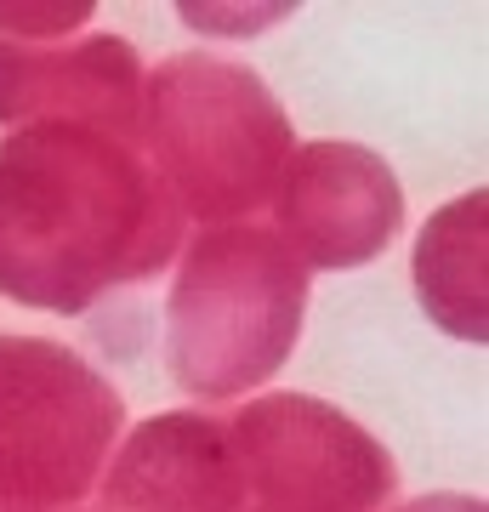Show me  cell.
Masks as SVG:
<instances>
[{"instance_id": "3957f363", "label": "cell", "mask_w": 489, "mask_h": 512, "mask_svg": "<svg viewBox=\"0 0 489 512\" xmlns=\"http://www.w3.org/2000/svg\"><path fill=\"white\" fill-rule=\"evenodd\" d=\"M120 393L52 342H0V501L57 507L91 484Z\"/></svg>"}, {"instance_id": "277c9868", "label": "cell", "mask_w": 489, "mask_h": 512, "mask_svg": "<svg viewBox=\"0 0 489 512\" xmlns=\"http://www.w3.org/2000/svg\"><path fill=\"white\" fill-rule=\"evenodd\" d=\"M234 444L262 512H370L393 495L387 450L313 399H262L239 416Z\"/></svg>"}, {"instance_id": "7a4b0ae2", "label": "cell", "mask_w": 489, "mask_h": 512, "mask_svg": "<svg viewBox=\"0 0 489 512\" xmlns=\"http://www.w3.org/2000/svg\"><path fill=\"white\" fill-rule=\"evenodd\" d=\"M308 279L268 234H211L194 245L171 302V365L188 393H239L296 342Z\"/></svg>"}, {"instance_id": "6da1fadb", "label": "cell", "mask_w": 489, "mask_h": 512, "mask_svg": "<svg viewBox=\"0 0 489 512\" xmlns=\"http://www.w3.org/2000/svg\"><path fill=\"white\" fill-rule=\"evenodd\" d=\"M177 211L131 148L35 131L0 148V291L35 308H86L114 279L154 274Z\"/></svg>"}, {"instance_id": "8992f818", "label": "cell", "mask_w": 489, "mask_h": 512, "mask_svg": "<svg viewBox=\"0 0 489 512\" xmlns=\"http://www.w3.org/2000/svg\"><path fill=\"white\" fill-rule=\"evenodd\" d=\"M131 86H137V57L126 40H91L86 52L52 57L46 69L29 63L23 52H0V120L12 114H35L63 97H91L109 103V114H131Z\"/></svg>"}, {"instance_id": "5b68a950", "label": "cell", "mask_w": 489, "mask_h": 512, "mask_svg": "<svg viewBox=\"0 0 489 512\" xmlns=\"http://www.w3.org/2000/svg\"><path fill=\"white\" fill-rule=\"evenodd\" d=\"M245 467L234 433L200 416H160L131 439L109 495L120 512H234Z\"/></svg>"}]
</instances>
